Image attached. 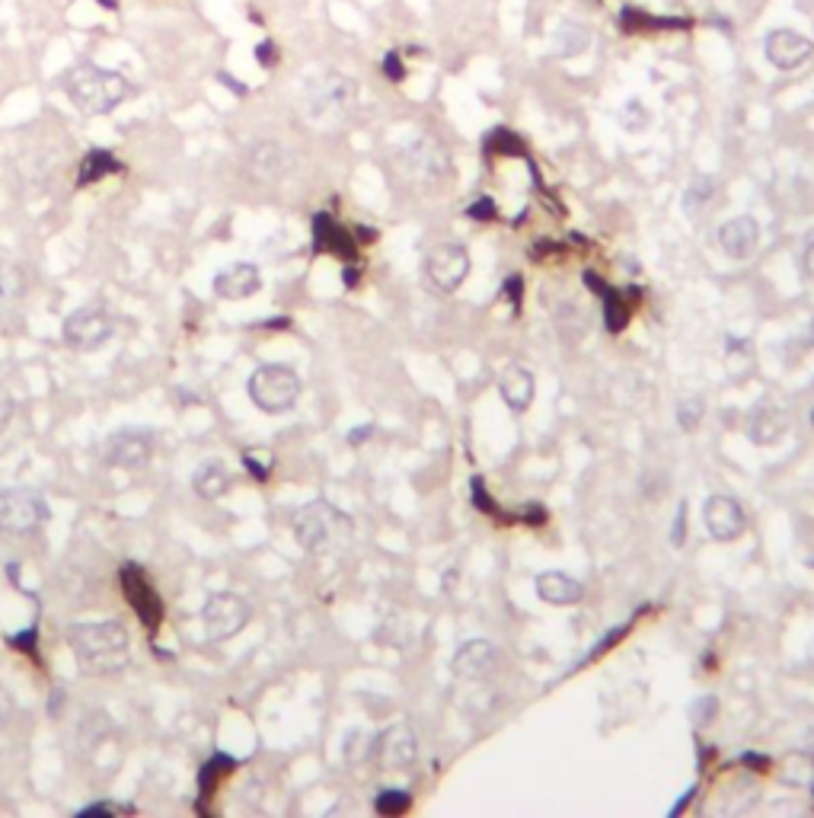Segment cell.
<instances>
[{
    "mask_svg": "<svg viewBox=\"0 0 814 818\" xmlns=\"http://www.w3.org/2000/svg\"><path fill=\"white\" fill-rule=\"evenodd\" d=\"M68 646L80 669L90 674H116L131 659L128 630L116 621H96V624L68 626Z\"/></svg>",
    "mask_w": 814,
    "mask_h": 818,
    "instance_id": "6da1fadb",
    "label": "cell"
},
{
    "mask_svg": "<svg viewBox=\"0 0 814 818\" xmlns=\"http://www.w3.org/2000/svg\"><path fill=\"white\" fill-rule=\"evenodd\" d=\"M352 534H355L352 518L326 499H313L294 518V537L307 554H339L352 544Z\"/></svg>",
    "mask_w": 814,
    "mask_h": 818,
    "instance_id": "7a4b0ae2",
    "label": "cell"
},
{
    "mask_svg": "<svg viewBox=\"0 0 814 818\" xmlns=\"http://www.w3.org/2000/svg\"><path fill=\"white\" fill-rule=\"evenodd\" d=\"M65 94L84 116H106L128 97V80L116 71H106L99 65L80 61L65 74Z\"/></svg>",
    "mask_w": 814,
    "mask_h": 818,
    "instance_id": "3957f363",
    "label": "cell"
},
{
    "mask_svg": "<svg viewBox=\"0 0 814 818\" xmlns=\"http://www.w3.org/2000/svg\"><path fill=\"white\" fill-rule=\"evenodd\" d=\"M249 400L256 409H263L268 416H278L294 409L297 397H301V378L287 368V364H263L249 374L246 381Z\"/></svg>",
    "mask_w": 814,
    "mask_h": 818,
    "instance_id": "277c9868",
    "label": "cell"
},
{
    "mask_svg": "<svg viewBox=\"0 0 814 818\" xmlns=\"http://www.w3.org/2000/svg\"><path fill=\"white\" fill-rule=\"evenodd\" d=\"M355 94H359V87L352 77L339 71L316 74L304 84V113L311 119H326V116L349 109L355 103Z\"/></svg>",
    "mask_w": 814,
    "mask_h": 818,
    "instance_id": "5b68a950",
    "label": "cell"
},
{
    "mask_svg": "<svg viewBox=\"0 0 814 818\" xmlns=\"http://www.w3.org/2000/svg\"><path fill=\"white\" fill-rule=\"evenodd\" d=\"M51 518L48 503L23 486L13 489H0V530L7 534H32L39 530Z\"/></svg>",
    "mask_w": 814,
    "mask_h": 818,
    "instance_id": "8992f818",
    "label": "cell"
},
{
    "mask_svg": "<svg viewBox=\"0 0 814 818\" xmlns=\"http://www.w3.org/2000/svg\"><path fill=\"white\" fill-rule=\"evenodd\" d=\"M112 333H116V320H112V313L106 311V308H99V304H87V308L73 311L65 320V327H61L65 342L71 349H77V352H96V349H102L112 339Z\"/></svg>",
    "mask_w": 814,
    "mask_h": 818,
    "instance_id": "52a82bcc",
    "label": "cell"
},
{
    "mask_svg": "<svg viewBox=\"0 0 814 818\" xmlns=\"http://www.w3.org/2000/svg\"><path fill=\"white\" fill-rule=\"evenodd\" d=\"M249 617H253L249 602L234 595V592H215V595H208V602L202 607V626L215 643L237 636L239 630L249 624Z\"/></svg>",
    "mask_w": 814,
    "mask_h": 818,
    "instance_id": "ba28073f",
    "label": "cell"
},
{
    "mask_svg": "<svg viewBox=\"0 0 814 818\" xmlns=\"http://www.w3.org/2000/svg\"><path fill=\"white\" fill-rule=\"evenodd\" d=\"M119 578H121V595H125V602L131 604V611L138 614V621L144 624V630L157 633V626L164 621V602H160L157 588L150 585L147 573H144L141 566L128 563V566H121Z\"/></svg>",
    "mask_w": 814,
    "mask_h": 818,
    "instance_id": "9c48e42d",
    "label": "cell"
},
{
    "mask_svg": "<svg viewBox=\"0 0 814 818\" xmlns=\"http://www.w3.org/2000/svg\"><path fill=\"white\" fill-rule=\"evenodd\" d=\"M99 455L109 467H119V470H144L150 458H154V438L141 429H119L112 432L102 445H99Z\"/></svg>",
    "mask_w": 814,
    "mask_h": 818,
    "instance_id": "30bf717a",
    "label": "cell"
},
{
    "mask_svg": "<svg viewBox=\"0 0 814 818\" xmlns=\"http://www.w3.org/2000/svg\"><path fill=\"white\" fill-rule=\"evenodd\" d=\"M425 275H429V282L438 291H444V294L457 291L467 282V275H470V256H467V250L460 243H441V246H434L429 253V260H425Z\"/></svg>",
    "mask_w": 814,
    "mask_h": 818,
    "instance_id": "8fae6325",
    "label": "cell"
},
{
    "mask_svg": "<svg viewBox=\"0 0 814 818\" xmlns=\"http://www.w3.org/2000/svg\"><path fill=\"white\" fill-rule=\"evenodd\" d=\"M766 61L779 71H798L812 61L814 55V42L805 39L802 32L795 29H776L766 36Z\"/></svg>",
    "mask_w": 814,
    "mask_h": 818,
    "instance_id": "7c38bea8",
    "label": "cell"
},
{
    "mask_svg": "<svg viewBox=\"0 0 814 818\" xmlns=\"http://www.w3.org/2000/svg\"><path fill=\"white\" fill-rule=\"evenodd\" d=\"M374 758L383 770H409L419 758V742L409 726H390L374 742Z\"/></svg>",
    "mask_w": 814,
    "mask_h": 818,
    "instance_id": "4fadbf2b",
    "label": "cell"
},
{
    "mask_svg": "<svg viewBox=\"0 0 814 818\" xmlns=\"http://www.w3.org/2000/svg\"><path fill=\"white\" fill-rule=\"evenodd\" d=\"M703 518H706V530L716 541H738L747 528V515H744L742 503L732 496H713L703 508Z\"/></svg>",
    "mask_w": 814,
    "mask_h": 818,
    "instance_id": "5bb4252c",
    "label": "cell"
},
{
    "mask_svg": "<svg viewBox=\"0 0 814 818\" xmlns=\"http://www.w3.org/2000/svg\"><path fill=\"white\" fill-rule=\"evenodd\" d=\"M499 650L489 640H470L457 650L451 669L460 681H486L489 674L499 669Z\"/></svg>",
    "mask_w": 814,
    "mask_h": 818,
    "instance_id": "9a60e30c",
    "label": "cell"
},
{
    "mask_svg": "<svg viewBox=\"0 0 814 818\" xmlns=\"http://www.w3.org/2000/svg\"><path fill=\"white\" fill-rule=\"evenodd\" d=\"M409 176L415 183H444L451 176V160L441 147L429 142V138H419L415 145L409 147Z\"/></svg>",
    "mask_w": 814,
    "mask_h": 818,
    "instance_id": "2e32d148",
    "label": "cell"
},
{
    "mask_svg": "<svg viewBox=\"0 0 814 818\" xmlns=\"http://www.w3.org/2000/svg\"><path fill=\"white\" fill-rule=\"evenodd\" d=\"M215 294L220 301H243L263 289V275L253 263H234L215 275Z\"/></svg>",
    "mask_w": 814,
    "mask_h": 818,
    "instance_id": "e0dca14e",
    "label": "cell"
},
{
    "mask_svg": "<svg viewBox=\"0 0 814 818\" xmlns=\"http://www.w3.org/2000/svg\"><path fill=\"white\" fill-rule=\"evenodd\" d=\"M761 243V224L751 215H738L725 221L718 227V246L732 256V260H747Z\"/></svg>",
    "mask_w": 814,
    "mask_h": 818,
    "instance_id": "ac0fdd59",
    "label": "cell"
},
{
    "mask_svg": "<svg viewBox=\"0 0 814 818\" xmlns=\"http://www.w3.org/2000/svg\"><path fill=\"white\" fill-rule=\"evenodd\" d=\"M533 390H537L533 374L527 371L524 364H508L499 374V393H502V400L511 412H524L533 403Z\"/></svg>",
    "mask_w": 814,
    "mask_h": 818,
    "instance_id": "d6986e66",
    "label": "cell"
},
{
    "mask_svg": "<svg viewBox=\"0 0 814 818\" xmlns=\"http://www.w3.org/2000/svg\"><path fill=\"white\" fill-rule=\"evenodd\" d=\"M537 595L543 598L547 604H559V607H566V604H578L581 602V595H585V588H581V582L572 576H566V573H540L537 576Z\"/></svg>",
    "mask_w": 814,
    "mask_h": 818,
    "instance_id": "ffe728a7",
    "label": "cell"
},
{
    "mask_svg": "<svg viewBox=\"0 0 814 818\" xmlns=\"http://www.w3.org/2000/svg\"><path fill=\"white\" fill-rule=\"evenodd\" d=\"M192 489H195L198 499H208V503L220 499V496L231 489V474H227V467H224L217 458L202 460V464L195 467V474H192Z\"/></svg>",
    "mask_w": 814,
    "mask_h": 818,
    "instance_id": "44dd1931",
    "label": "cell"
},
{
    "mask_svg": "<svg viewBox=\"0 0 814 818\" xmlns=\"http://www.w3.org/2000/svg\"><path fill=\"white\" fill-rule=\"evenodd\" d=\"M751 441L757 445H776L783 435L790 432V416L776 407H761L751 416Z\"/></svg>",
    "mask_w": 814,
    "mask_h": 818,
    "instance_id": "7402d4cb",
    "label": "cell"
},
{
    "mask_svg": "<svg viewBox=\"0 0 814 818\" xmlns=\"http://www.w3.org/2000/svg\"><path fill=\"white\" fill-rule=\"evenodd\" d=\"M552 46L562 58H575L591 46V29L585 23H575V20H562L556 36H552Z\"/></svg>",
    "mask_w": 814,
    "mask_h": 818,
    "instance_id": "603a6c76",
    "label": "cell"
},
{
    "mask_svg": "<svg viewBox=\"0 0 814 818\" xmlns=\"http://www.w3.org/2000/svg\"><path fill=\"white\" fill-rule=\"evenodd\" d=\"M121 164L109 154V150H90L84 160H80V169H77V183L80 186H90V183H99L106 179L109 173H119Z\"/></svg>",
    "mask_w": 814,
    "mask_h": 818,
    "instance_id": "cb8c5ba5",
    "label": "cell"
},
{
    "mask_svg": "<svg viewBox=\"0 0 814 818\" xmlns=\"http://www.w3.org/2000/svg\"><path fill=\"white\" fill-rule=\"evenodd\" d=\"M316 250L335 253V256H342V260L352 256V243L345 241V234L335 227L330 217H316Z\"/></svg>",
    "mask_w": 814,
    "mask_h": 818,
    "instance_id": "d4e9b609",
    "label": "cell"
},
{
    "mask_svg": "<svg viewBox=\"0 0 814 818\" xmlns=\"http://www.w3.org/2000/svg\"><path fill=\"white\" fill-rule=\"evenodd\" d=\"M588 282H591V289L604 294V304H607V308H604V320H607V330H610V333L622 330V327H626V320H629V311L622 308L620 294H617V291L604 289V285H598V279H595V275H588Z\"/></svg>",
    "mask_w": 814,
    "mask_h": 818,
    "instance_id": "484cf974",
    "label": "cell"
},
{
    "mask_svg": "<svg viewBox=\"0 0 814 818\" xmlns=\"http://www.w3.org/2000/svg\"><path fill=\"white\" fill-rule=\"evenodd\" d=\"M26 285V275L20 272V265L10 263V260H3L0 256V301H10V298H17Z\"/></svg>",
    "mask_w": 814,
    "mask_h": 818,
    "instance_id": "4316f807",
    "label": "cell"
},
{
    "mask_svg": "<svg viewBox=\"0 0 814 818\" xmlns=\"http://www.w3.org/2000/svg\"><path fill=\"white\" fill-rule=\"evenodd\" d=\"M253 169L259 173V176H278V169H282V147L278 145H259L253 150Z\"/></svg>",
    "mask_w": 814,
    "mask_h": 818,
    "instance_id": "83f0119b",
    "label": "cell"
},
{
    "mask_svg": "<svg viewBox=\"0 0 814 818\" xmlns=\"http://www.w3.org/2000/svg\"><path fill=\"white\" fill-rule=\"evenodd\" d=\"M409 806H412V799H409L406 790H383V793H377V799H374V809L381 812V816H403V812H409Z\"/></svg>",
    "mask_w": 814,
    "mask_h": 818,
    "instance_id": "f1b7e54d",
    "label": "cell"
},
{
    "mask_svg": "<svg viewBox=\"0 0 814 818\" xmlns=\"http://www.w3.org/2000/svg\"><path fill=\"white\" fill-rule=\"evenodd\" d=\"M234 768H237V761H234V758H227V754H215V758L205 765V770H202V796H212L217 777L231 773Z\"/></svg>",
    "mask_w": 814,
    "mask_h": 818,
    "instance_id": "f546056e",
    "label": "cell"
},
{
    "mask_svg": "<svg viewBox=\"0 0 814 818\" xmlns=\"http://www.w3.org/2000/svg\"><path fill=\"white\" fill-rule=\"evenodd\" d=\"M703 412H706L703 397H684V400L677 403V422H680V429H684V432H696Z\"/></svg>",
    "mask_w": 814,
    "mask_h": 818,
    "instance_id": "4dcf8cb0",
    "label": "cell"
},
{
    "mask_svg": "<svg viewBox=\"0 0 814 818\" xmlns=\"http://www.w3.org/2000/svg\"><path fill=\"white\" fill-rule=\"evenodd\" d=\"M620 121L629 128V132H646L651 116H648V109L643 106V99H629V103H622Z\"/></svg>",
    "mask_w": 814,
    "mask_h": 818,
    "instance_id": "1f68e13d",
    "label": "cell"
},
{
    "mask_svg": "<svg viewBox=\"0 0 814 818\" xmlns=\"http://www.w3.org/2000/svg\"><path fill=\"white\" fill-rule=\"evenodd\" d=\"M243 464H246V470L256 480H268V474H272V455L265 448H246L243 451Z\"/></svg>",
    "mask_w": 814,
    "mask_h": 818,
    "instance_id": "d6a6232c",
    "label": "cell"
},
{
    "mask_svg": "<svg viewBox=\"0 0 814 818\" xmlns=\"http://www.w3.org/2000/svg\"><path fill=\"white\" fill-rule=\"evenodd\" d=\"M131 812H135V806H128V802H112V799L94 802V806L80 809V816H131Z\"/></svg>",
    "mask_w": 814,
    "mask_h": 818,
    "instance_id": "836d02e7",
    "label": "cell"
},
{
    "mask_svg": "<svg viewBox=\"0 0 814 818\" xmlns=\"http://www.w3.org/2000/svg\"><path fill=\"white\" fill-rule=\"evenodd\" d=\"M716 713H718V700L716 698H699L694 707H690V717H694L696 726H709Z\"/></svg>",
    "mask_w": 814,
    "mask_h": 818,
    "instance_id": "e575fe53",
    "label": "cell"
},
{
    "mask_svg": "<svg viewBox=\"0 0 814 818\" xmlns=\"http://www.w3.org/2000/svg\"><path fill=\"white\" fill-rule=\"evenodd\" d=\"M709 195H713V183H709V179H696L694 189L687 193V212L696 215V208H699V205H706V202H709Z\"/></svg>",
    "mask_w": 814,
    "mask_h": 818,
    "instance_id": "d590c367",
    "label": "cell"
},
{
    "mask_svg": "<svg viewBox=\"0 0 814 818\" xmlns=\"http://www.w3.org/2000/svg\"><path fill=\"white\" fill-rule=\"evenodd\" d=\"M670 544H674V547H684V544H687V506H684V503H680L677 522H674V530H670Z\"/></svg>",
    "mask_w": 814,
    "mask_h": 818,
    "instance_id": "8d00e7d4",
    "label": "cell"
},
{
    "mask_svg": "<svg viewBox=\"0 0 814 818\" xmlns=\"http://www.w3.org/2000/svg\"><path fill=\"white\" fill-rule=\"evenodd\" d=\"M13 419V397H10V390L0 384V432L7 429V422Z\"/></svg>",
    "mask_w": 814,
    "mask_h": 818,
    "instance_id": "74e56055",
    "label": "cell"
},
{
    "mask_svg": "<svg viewBox=\"0 0 814 818\" xmlns=\"http://www.w3.org/2000/svg\"><path fill=\"white\" fill-rule=\"evenodd\" d=\"M470 486H473L470 493H473V503L479 506V512H489V515H492V512H496V506H492V499L486 496V486H482V480L477 477V480L470 483Z\"/></svg>",
    "mask_w": 814,
    "mask_h": 818,
    "instance_id": "f35d334b",
    "label": "cell"
},
{
    "mask_svg": "<svg viewBox=\"0 0 814 818\" xmlns=\"http://www.w3.org/2000/svg\"><path fill=\"white\" fill-rule=\"evenodd\" d=\"M802 272H805V275H808V279L814 282V243L808 246V250H805V256H802Z\"/></svg>",
    "mask_w": 814,
    "mask_h": 818,
    "instance_id": "ab89813d",
    "label": "cell"
},
{
    "mask_svg": "<svg viewBox=\"0 0 814 818\" xmlns=\"http://www.w3.org/2000/svg\"><path fill=\"white\" fill-rule=\"evenodd\" d=\"M470 215H473V217H492V202H489V198H482V202H477V205L470 208Z\"/></svg>",
    "mask_w": 814,
    "mask_h": 818,
    "instance_id": "60d3db41",
    "label": "cell"
},
{
    "mask_svg": "<svg viewBox=\"0 0 814 818\" xmlns=\"http://www.w3.org/2000/svg\"><path fill=\"white\" fill-rule=\"evenodd\" d=\"M371 432H374V426H361V429H355V432H352V438H349V441H352V445H361V441H364V438H367Z\"/></svg>",
    "mask_w": 814,
    "mask_h": 818,
    "instance_id": "b9f144b4",
    "label": "cell"
},
{
    "mask_svg": "<svg viewBox=\"0 0 814 818\" xmlns=\"http://www.w3.org/2000/svg\"><path fill=\"white\" fill-rule=\"evenodd\" d=\"M0 729H3V713H0Z\"/></svg>",
    "mask_w": 814,
    "mask_h": 818,
    "instance_id": "7bdbcfd3",
    "label": "cell"
}]
</instances>
